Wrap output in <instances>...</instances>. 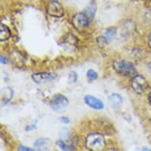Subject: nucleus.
I'll return each mask as SVG.
<instances>
[{
  "mask_svg": "<svg viewBox=\"0 0 151 151\" xmlns=\"http://www.w3.org/2000/svg\"><path fill=\"white\" fill-rule=\"evenodd\" d=\"M105 146H106L105 139L100 133H91L86 139V146L89 150H103Z\"/></svg>",
  "mask_w": 151,
  "mask_h": 151,
  "instance_id": "f257e3e1",
  "label": "nucleus"
},
{
  "mask_svg": "<svg viewBox=\"0 0 151 151\" xmlns=\"http://www.w3.org/2000/svg\"><path fill=\"white\" fill-rule=\"evenodd\" d=\"M115 70L124 77H134L136 69L131 63L126 60H116L113 64Z\"/></svg>",
  "mask_w": 151,
  "mask_h": 151,
  "instance_id": "f03ea898",
  "label": "nucleus"
},
{
  "mask_svg": "<svg viewBox=\"0 0 151 151\" xmlns=\"http://www.w3.org/2000/svg\"><path fill=\"white\" fill-rule=\"evenodd\" d=\"M69 104V101L63 94L57 93L53 96L50 102V106L55 111H61L64 110Z\"/></svg>",
  "mask_w": 151,
  "mask_h": 151,
  "instance_id": "7ed1b4c3",
  "label": "nucleus"
},
{
  "mask_svg": "<svg viewBox=\"0 0 151 151\" xmlns=\"http://www.w3.org/2000/svg\"><path fill=\"white\" fill-rule=\"evenodd\" d=\"M89 18L84 12L78 13L74 15L72 19L73 25L78 31H83L87 29L89 26Z\"/></svg>",
  "mask_w": 151,
  "mask_h": 151,
  "instance_id": "20e7f679",
  "label": "nucleus"
},
{
  "mask_svg": "<svg viewBox=\"0 0 151 151\" xmlns=\"http://www.w3.org/2000/svg\"><path fill=\"white\" fill-rule=\"evenodd\" d=\"M131 86L136 93L141 94L144 93L147 88V82L143 76L137 74L134 75L131 80Z\"/></svg>",
  "mask_w": 151,
  "mask_h": 151,
  "instance_id": "39448f33",
  "label": "nucleus"
},
{
  "mask_svg": "<svg viewBox=\"0 0 151 151\" xmlns=\"http://www.w3.org/2000/svg\"><path fill=\"white\" fill-rule=\"evenodd\" d=\"M47 14L55 17H61L64 14V10L63 6L56 0H53L47 4L46 7Z\"/></svg>",
  "mask_w": 151,
  "mask_h": 151,
  "instance_id": "423d86ee",
  "label": "nucleus"
},
{
  "mask_svg": "<svg viewBox=\"0 0 151 151\" xmlns=\"http://www.w3.org/2000/svg\"><path fill=\"white\" fill-rule=\"evenodd\" d=\"M56 78V75L53 73H47V72H40L35 73L32 75V79L37 84H43L46 82H49L54 80Z\"/></svg>",
  "mask_w": 151,
  "mask_h": 151,
  "instance_id": "0eeeda50",
  "label": "nucleus"
},
{
  "mask_svg": "<svg viewBox=\"0 0 151 151\" xmlns=\"http://www.w3.org/2000/svg\"><path fill=\"white\" fill-rule=\"evenodd\" d=\"M116 35V28L111 27L107 29L104 34L98 38V42L101 45H107L113 40Z\"/></svg>",
  "mask_w": 151,
  "mask_h": 151,
  "instance_id": "6e6552de",
  "label": "nucleus"
},
{
  "mask_svg": "<svg viewBox=\"0 0 151 151\" xmlns=\"http://www.w3.org/2000/svg\"><path fill=\"white\" fill-rule=\"evenodd\" d=\"M85 102L87 105H89L90 108L97 110H101L104 109V103L97 97H93L92 95H86L84 98Z\"/></svg>",
  "mask_w": 151,
  "mask_h": 151,
  "instance_id": "1a4fd4ad",
  "label": "nucleus"
},
{
  "mask_svg": "<svg viewBox=\"0 0 151 151\" xmlns=\"http://www.w3.org/2000/svg\"><path fill=\"white\" fill-rule=\"evenodd\" d=\"M14 91L10 87H5L1 90V100L3 104H6L12 99Z\"/></svg>",
  "mask_w": 151,
  "mask_h": 151,
  "instance_id": "9d476101",
  "label": "nucleus"
},
{
  "mask_svg": "<svg viewBox=\"0 0 151 151\" xmlns=\"http://www.w3.org/2000/svg\"><path fill=\"white\" fill-rule=\"evenodd\" d=\"M109 101L111 104V105L114 108H118L123 103V98L118 93H111L109 97Z\"/></svg>",
  "mask_w": 151,
  "mask_h": 151,
  "instance_id": "9b49d317",
  "label": "nucleus"
},
{
  "mask_svg": "<svg viewBox=\"0 0 151 151\" xmlns=\"http://www.w3.org/2000/svg\"><path fill=\"white\" fill-rule=\"evenodd\" d=\"M96 11H97V6H96V3H94V2H90V3L87 5L86 9H85L84 13L88 16V17L89 18V20L91 21L94 17V16H95Z\"/></svg>",
  "mask_w": 151,
  "mask_h": 151,
  "instance_id": "f8f14e48",
  "label": "nucleus"
},
{
  "mask_svg": "<svg viewBox=\"0 0 151 151\" xmlns=\"http://www.w3.org/2000/svg\"><path fill=\"white\" fill-rule=\"evenodd\" d=\"M10 36H11V32H10L9 28L2 23L0 25V40L4 41V40H8Z\"/></svg>",
  "mask_w": 151,
  "mask_h": 151,
  "instance_id": "ddd939ff",
  "label": "nucleus"
},
{
  "mask_svg": "<svg viewBox=\"0 0 151 151\" xmlns=\"http://www.w3.org/2000/svg\"><path fill=\"white\" fill-rule=\"evenodd\" d=\"M50 142V139L47 138H43V139H37L34 142V146L37 148H42L44 146H47Z\"/></svg>",
  "mask_w": 151,
  "mask_h": 151,
  "instance_id": "4468645a",
  "label": "nucleus"
},
{
  "mask_svg": "<svg viewBox=\"0 0 151 151\" xmlns=\"http://www.w3.org/2000/svg\"><path fill=\"white\" fill-rule=\"evenodd\" d=\"M57 145L61 150H71L74 149L73 148V146H67V144H65L63 140H60V141H58Z\"/></svg>",
  "mask_w": 151,
  "mask_h": 151,
  "instance_id": "2eb2a0df",
  "label": "nucleus"
},
{
  "mask_svg": "<svg viewBox=\"0 0 151 151\" xmlns=\"http://www.w3.org/2000/svg\"><path fill=\"white\" fill-rule=\"evenodd\" d=\"M78 79V74L75 71H70L68 75V82L70 83H74Z\"/></svg>",
  "mask_w": 151,
  "mask_h": 151,
  "instance_id": "dca6fc26",
  "label": "nucleus"
},
{
  "mask_svg": "<svg viewBox=\"0 0 151 151\" xmlns=\"http://www.w3.org/2000/svg\"><path fill=\"white\" fill-rule=\"evenodd\" d=\"M87 77L89 78V79H92V80H95L97 79V78H98V74L97 73L95 70H89L88 71H87Z\"/></svg>",
  "mask_w": 151,
  "mask_h": 151,
  "instance_id": "f3484780",
  "label": "nucleus"
},
{
  "mask_svg": "<svg viewBox=\"0 0 151 151\" xmlns=\"http://www.w3.org/2000/svg\"><path fill=\"white\" fill-rule=\"evenodd\" d=\"M60 136L61 139H67L69 136V130L67 128H63L60 132Z\"/></svg>",
  "mask_w": 151,
  "mask_h": 151,
  "instance_id": "a211bd4d",
  "label": "nucleus"
},
{
  "mask_svg": "<svg viewBox=\"0 0 151 151\" xmlns=\"http://www.w3.org/2000/svg\"><path fill=\"white\" fill-rule=\"evenodd\" d=\"M59 120H60L61 123H63V124H69V119L67 118V117H65V116H62V117H60V119H59Z\"/></svg>",
  "mask_w": 151,
  "mask_h": 151,
  "instance_id": "6ab92c4d",
  "label": "nucleus"
},
{
  "mask_svg": "<svg viewBox=\"0 0 151 151\" xmlns=\"http://www.w3.org/2000/svg\"><path fill=\"white\" fill-rule=\"evenodd\" d=\"M18 150H21V151H31V150H34L32 148H29V147H26V146H19V148H18Z\"/></svg>",
  "mask_w": 151,
  "mask_h": 151,
  "instance_id": "aec40b11",
  "label": "nucleus"
},
{
  "mask_svg": "<svg viewBox=\"0 0 151 151\" xmlns=\"http://www.w3.org/2000/svg\"><path fill=\"white\" fill-rule=\"evenodd\" d=\"M0 61H1V63H2V64H6V63H7V60H6L4 56H3V55H1Z\"/></svg>",
  "mask_w": 151,
  "mask_h": 151,
  "instance_id": "412c9836",
  "label": "nucleus"
},
{
  "mask_svg": "<svg viewBox=\"0 0 151 151\" xmlns=\"http://www.w3.org/2000/svg\"><path fill=\"white\" fill-rule=\"evenodd\" d=\"M149 45H150V47L151 48V33L150 35V37H149Z\"/></svg>",
  "mask_w": 151,
  "mask_h": 151,
  "instance_id": "4be33fe9",
  "label": "nucleus"
},
{
  "mask_svg": "<svg viewBox=\"0 0 151 151\" xmlns=\"http://www.w3.org/2000/svg\"><path fill=\"white\" fill-rule=\"evenodd\" d=\"M149 101H150V104H151V91L150 93H149Z\"/></svg>",
  "mask_w": 151,
  "mask_h": 151,
  "instance_id": "5701e85b",
  "label": "nucleus"
},
{
  "mask_svg": "<svg viewBox=\"0 0 151 151\" xmlns=\"http://www.w3.org/2000/svg\"><path fill=\"white\" fill-rule=\"evenodd\" d=\"M149 68H150V71L151 73V62L150 63V64H149Z\"/></svg>",
  "mask_w": 151,
  "mask_h": 151,
  "instance_id": "b1692460",
  "label": "nucleus"
},
{
  "mask_svg": "<svg viewBox=\"0 0 151 151\" xmlns=\"http://www.w3.org/2000/svg\"><path fill=\"white\" fill-rule=\"evenodd\" d=\"M142 150H150V149H147V148H143L142 149Z\"/></svg>",
  "mask_w": 151,
  "mask_h": 151,
  "instance_id": "393cba45",
  "label": "nucleus"
}]
</instances>
